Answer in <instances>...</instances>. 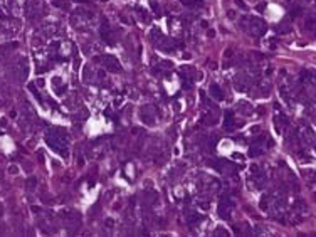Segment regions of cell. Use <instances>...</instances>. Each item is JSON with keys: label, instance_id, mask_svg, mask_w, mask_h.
<instances>
[{"label": "cell", "instance_id": "6da1fadb", "mask_svg": "<svg viewBox=\"0 0 316 237\" xmlns=\"http://www.w3.org/2000/svg\"><path fill=\"white\" fill-rule=\"evenodd\" d=\"M47 141V145L50 146L52 151H56V153H59L62 157H67V135L59 128H54L50 131V135L46 138Z\"/></svg>", "mask_w": 316, "mask_h": 237}, {"label": "cell", "instance_id": "7a4b0ae2", "mask_svg": "<svg viewBox=\"0 0 316 237\" xmlns=\"http://www.w3.org/2000/svg\"><path fill=\"white\" fill-rule=\"evenodd\" d=\"M240 27L247 32H251L252 35H262V34H266V24L262 22L261 19H257V17H242L240 19Z\"/></svg>", "mask_w": 316, "mask_h": 237}, {"label": "cell", "instance_id": "3957f363", "mask_svg": "<svg viewBox=\"0 0 316 237\" xmlns=\"http://www.w3.org/2000/svg\"><path fill=\"white\" fill-rule=\"evenodd\" d=\"M94 62H101L104 66V69L111 71V72H119L121 71V66L116 57L113 56H101V57H94Z\"/></svg>", "mask_w": 316, "mask_h": 237}, {"label": "cell", "instance_id": "277c9868", "mask_svg": "<svg viewBox=\"0 0 316 237\" xmlns=\"http://www.w3.org/2000/svg\"><path fill=\"white\" fill-rule=\"evenodd\" d=\"M101 37H103V40L106 42V44H109V46H113L116 40H114V35H113V32H111V27H109V24L106 22V20H103V24H101Z\"/></svg>", "mask_w": 316, "mask_h": 237}, {"label": "cell", "instance_id": "5b68a950", "mask_svg": "<svg viewBox=\"0 0 316 237\" xmlns=\"http://www.w3.org/2000/svg\"><path fill=\"white\" fill-rule=\"evenodd\" d=\"M24 9H25V15H27L29 19H34V17L39 14L40 7H39V2H37V0H27Z\"/></svg>", "mask_w": 316, "mask_h": 237}, {"label": "cell", "instance_id": "8992f818", "mask_svg": "<svg viewBox=\"0 0 316 237\" xmlns=\"http://www.w3.org/2000/svg\"><path fill=\"white\" fill-rule=\"evenodd\" d=\"M140 118L145 125L148 126H155V118L151 116V109H148V106H143V109L140 111Z\"/></svg>", "mask_w": 316, "mask_h": 237}, {"label": "cell", "instance_id": "52a82bcc", "mask_svg": "<svg viewBox=\"0 0 316 237\" xmlns=\"http://www.w3.org/2000/svg\"><path fill=\"white\" fill-rule=\"evenodd\" d=\"M19 79H27V74H29V64H27V59L25 57H22L19 59Z\"/></svg>", "mask_w": 316, "mask_h": 237}, {"label": "cell", "instance_id": "ba28073f", "mask_svg": "<svg viewBox=\"0 0 316 237\" xmlns=\"http://www.w3.org/2000/svg\"><path fill=\"white\" fill-rule=\"evenodd\" d=\"M208 93H210V96H212V98L217 99V101H222V99H224V91L220 89V86H219V84H210Z\"/></svg>", "mask_w": 316, "mask_h": 237}, {"label": "cell", "instance_id": "9c48e42d", "mask_svg": "<svg viewBox=\"0 0 316 237\" xmlns=\"http://www.w3.org/2000/svg\"><path fill=\"white\" fill-rule=\"evenodd\" d=\"M217 114H219V109L217 108H210L207 114H204V121L207 125H215L217 123Z\"/></svg>", "mask_w": 316, "mask_h": 237}, {"label": "cell", "instance_id": "30bf717a", "mask_svg": "<svg viewBox=\"0 0 316 237\" xmlns=\"http://www.w3.org/2000/svg\"><path fill=\"white\" fill-rule=\"evenodd\" d=\"M224 119H225V129H227V131H232V129L236 128V123H234V113H232V111H225Z\"/></svg>", "mask_w": 316, "mask_h": 237}, {"label": "cell", "instance_id": "8fae6325", "mask_svg": "<svg viewBox=\"0 0 316 237\" xmlns=\"http://www.w3.org/2000/svg\"><path fill=\"white\" fill-rule=\"evenodd\" d=\"M180 3L182 5H185V7H202L204 5V0H180Z\"/></svg>", "mask_w": 316, "mask_h": 237}, {"label": "cell", "instance_id": "7c38bea8", "mask_svg": "<svg viewBox=\"0 0 316 237\" xmlns=\"http://www.w3.org/2000/svg\"><path fill=\"white\" fill-rule=\"evenodd\" d=\"M187 222L190 225H195L197 222H200V215L195 212H187Z\"/></svg>", "mask_w": 316, "mask_h": 237}, {"label": "cell", "instance_id": "4fadbf2b", "mask_svg": "<svg viewBox=\"0 0 316 237\" xmlns=\"http://www.w3.org/2000/svg\"><path fill=\"white\" fill-rule=\"evenodd\" d=\"M150 39L153 40V42H158V40H161V39H163V34H161V30L155 27V29L150 32Z\"/></svg>", "mask_w": 316, "mask_h": 237}, {"label": "cell", "instance_id": "5bb4252c", "mask_svg": "<svg viewBox=\"0 0 316 237\" xmlns=\"http://www.w3.org/2000/svg\"><path fill=\"white\" fill-rule=\"evenodd\" d=\"M219 215L222 219H230V210L227 208V205H224V204L219 205Z\"/></svg>", "mask_w": 316, "mask_h": 237}, {"label": "cell", "instance_id": "9a60e30c", "mask_svg": "<svg viewBox=\"0 0 316 237\" xmlns=\"http://www.w3.org/2000/svg\"><path fill=\"white\" fill-rule=\"evenodd\" d=\"M25 187H27V190H35L37 188V178L35 177H29L27 178V182H25Z\"/></svg>", "mask_w": 316, "mask_h": 237}, {"label": "cell", "instance_id": "2e32d148", "mask_svg": "<svg viewBox=\"0 0 316 237\" xmlns=\"http://www.w3.org/2000/svg\"><path fill=\"white\" fill-rule=\"evenodd\" d=\"M17 47V42H10V44H5V46H0V54H5L9 52L10 49H15Z\"/></svg>", "mask_w": 316, "mask_h": 237}, {"label": "cell", "instance_id": "e0dca14e", "mask_svg": "<svg viewBox=\"0 0 316 237\" xmlns=\"http://www.w3.org/2000/svg\"><path fill=\"white\" fill-rule=\"evenodd\" d=\"M50 82H52V88H54V89L59 88V86H62V79H61L59 76H54V78L50 79Z\"/></svg>", "mask_w": 316, "mask_h": 237}, {"label": "cell", "instance_id": "ac0fdd59", "mask_svg": "<svg viewBox=\"0 0 316 237\" xmlns=\"http://www.w3.org/2000/svg\"><path fill=\"white\" fill-rule=\"evenodd\" d=\"M261 153H262V151L259 150V146H251V150H249V155H251V157H259Z\"/></svg>", "mask_w": 316, "mask_h": 237}, {"label": "cell", "instance_id": "d6986e66", "mask_svg": "<svg viewBox=\"0 0 316 237\" xmlns=\"http://www.w3.org/2000/svg\"><path fill=\"white\" fill-rule=\"evenodd\" d=\"M259 207L262 208V210H269V207H267V195H264V197L261 198V204H259Z\"/></svg>", "mask_w": 316, "mask_h": 237}, {"label": "cell", "instance_id": "ffe728a7", "mask_svg": "<svg viewBox=\"0 0 316 237\" xmlns=\"http://www.w3.org/2000/svg\"><path fill=\"white\" fill-rule=\"evenodd\" d=\"M150 5H151L153 12H155L157 15H160V9H158V2H157V0H150Z\"/></svg>", "mask_w": 316, "mask_h": 237}, {"label": "cell", "instance_id": "44dd1931", "mask_svg": "<svg viewBox=\"0 0 316 237\" xmlns=\"http://www.w3.org/2000/svg\"><path fill=\"white\" fill-rule=\"evenodd\" d=\"M67 91V86L66 84H62V86H59V88H56V93H57V96H64V93Z\"/></svg>", "mask_w": 316, "mask_h": 237}, {"label": "cell", "instance_id": "7402d4cb", "mask_svg": "<svg viewBox=\"0 0 316 237\" xmlns=\"http://www.w3.org/2000/svg\"><path fill=\"white\" fill-rule=\"evenodd\" d=\"M29 89L32 91V93H34V94H35V98H37V101H40V103H42V96H40L39 93H37V89H35V86H34V84H30V86H29Z\"/></svg>", "mask_w": 316, "mask_h": 237}, {"label": "cell", "instance_id": "603a6c76", "mask_svg": "<svg viewBox=\"0 0 316 237\" xmlns=\"http://www.w3.org/2000/svg\"><path fill=\"white\" fill-rule=\"evenodd\" d=\"M236 3H237V7H240L242 10H247V5H246V2H242V0H236Z\"/></svg>", "mask_w": 316, "mask_h": 237}, {"label": "cell", "instance_id": "cb8c5ba5", "mask_svg": "<svg viewBox=\"0 0 316 237\" xmlns=\"http://www.w3.org/2000/svg\"><path fill=\"white\" fill-rule=\"evenodd\" d=\"M9 173H12V175H17V173H19V168L15 167V165H12V167L9 168Z\"/></svg>", "mask_w": 316, "mask_h": 237}, {"label": "cell", "instance_id": "d4e9b609", "mask_svg": "<svg viewBox=\"0 0 316 237\" xmlns=\"http://www.w3.org/2000/svg\"><path fill=\"white\" fill-rule=\"evenodd\" d=\"M161 66H165V69H168V67H172V62H170V61H161V62H160V67H161Z\"/></svg>", "mask_w": 316, "mask_h": 237}, {"label": "cell", "instance_id": "484cf974", "mask_svg": "<svg viewBox=\"0 0 316 237\" xmlns=\"http://www.w3.org/2000/svg\"><path fill=\"white\" fill-rule=\"evenodd\" d=\"M44 84H46V82H44V79H42V78H39L37 81H35V86H37V88H44Z\"/></svg>", "mask_w": 316, "mask_h": 237}, {"label": "cell", "instance_id": "4316f807", "mask_svg": "<svg viewBox=\"0 0 316 237\" xmlns=\"http://www.w3.org/2000/svg\"><path fill=\"white\" fill-rule=\"evenodd\" d=\"M217 229H219V230L215 232V236H227V232L224 230V227H217Z\"/></svg>", "mask_w": 316, "mask_h": 237}, {"label": "cell", "instance_id": "83f0119b", "mask_svg": "<svg viewBox=\"0 0 316 237\" xmlns=\"http://www.w3.org/2000/svg\"><path fill=\"white\" fill-rule=\"evenodd\" d=\"M299 12H301V7H298V9H294L293 12H291V17H298V15H299Z\"/></svg>", "mask_w": 316, "mask_h": 237}, {"label": "cell", "instance_id": "f1b7e54d", "mask_svg": "<svg viewBox=\"0 0 316 237\" xmlns=\"http://www.w3.org/2000/svg\"><path fill=\"white\" fill-rule=\"evenodd\" d=\"M198 207L204 208V210H207V208H208V204H205V202H204V204H202V202H198Z\"/></svg>", "mask_w": 316, "mask_h": 237}, {"label": "cell", "instance_id": "f546056e", "mask_svg": "<svg viewBox=\"0 0 316 237\" xmlns=\"http://www.w3.org/2000/svg\"><path fill=\"white\" fill-rule=\"evenodd\" d=\"M227 17H229V19H236V12H234V10H229Z\"/></svg>", "mask_w": 316, "mask_h": 237}, {"label": "cell", "instance_id": "4dcf8cb0", "mask_svg": "<svg viewBox=\"0 0 316 237\" xmlns=\"http://www.w3.org/2000/svg\"><path fill=\"white\" fill-rule=\"evenodd\" d=\"M232 158H237V160H244V155H240V153H234Z\"/></svg>", "mask_w": 316, "mask_h": 237}, {"label": "cell", "instance_id": "1f68e13d", "mask_svg": "<svg viewBox=\"0 0 316 237\" xmlns=\"http://www.w3.org/2000/svg\"><path fill=\"white\" fill-rule=\"evenodd\" d=\"M264 9H266V3H259V5H257V10H259V12H262Z\"/></svg>", "mask_w": 316, "mask_h": 237}, {"label": "cell", "instance_id": "d6a6232c", "mask_svg": "<svg viewBox=\"0 0 316 237\" xmlns=\"http://www.w3.org/2000/svg\"><path fill=\"white\" fill-rule=\"evenodd\" d=\"M313 24H315V22H313V19H311V20H308V22H306L308 29H311V30H313Z\"/></svg>", "mask_w": 316, "mask_h": 237}, {"label": "cell", "instance_id": "836d02e7", "mask_svg": "<svg viewBox=\"0 0 316 237\" xmlns=\"http://www.w3.org/2000/svg\"><path fill=\"white\" fill-rule=\"evenodd\" d=\"M225 57H232V49H227V50H225Z\"/></svg>", "mask_w": 316, "mask_h": 237}, {"label": "cell", "instance_id": "e575fe53", "mask_svg": "<svg viewBox=\"0 0 316 237\" xmlns=\"http://www.w3.org/2000/svg\"><path fill=\"white\" fill-rule=\"evenodd\" d=\"M113 224H114L113 219H108V220H106V225H109V227H113Z\"/></svg>", "mask_w": 316, "mask_h": 237}, {"label": "cell", "instance_id": "d590c367", "mask_svg": "<svg viewBox=\"0 0 316 237\" xmlns=\"http://www.w3.org/2000/svg\"><path fill=\"white\" fill-rule=\"evenodd\" d=\"M32 212H34V214H39V212H40V208L34 205V207H32Z\"/></svg>", "mask_w": 316, "mask_h": 237}, {"label": "cell", "instance_id": "8d00e7d4", "mask_svg": "<svg viewBox=\"0 0 316 237\" xmlns=\"http://www.w3.org/2000/svg\"><path fill=\"white\" fill-rule=\"evenodd\" d=\"M0 125H2V126H7V119L2 118V119H0Z\"/></svg>", "mask_w": 316, "mask_h": 237}, {"label": "cell", "instance_id": "74e56055", "mask_svg": "<svg viewBox=\"0 0 316 237\" xmlns=\"http://www.w3.org/2000/svg\"><path fill=\"white\" fill-rule=\"evenodd\" d=\"M200 25H202V27H207L208 22H207V20H202V22H200Z\"/></svg>", "mask_w": 316, "mask_h": 237}, {"label": "cell", "instance_id": "f35d334b", "mask_svg": "<svg viewBox=\"0 0 316 237\" xmlns=\"http://www.w3.org/2000/svg\"><path fill=\"white\" fill-rule=\"evenodd\" d=\"M207 35H208V37H214V35H215V32H214V30H208Z\"/></svg>", "mask_w": 316, "mask_h": 237}, {"label": "cell", "instance_id": "ab89813d", "mask_svg": "<svg viewBox=\"0 0 316 237\" xmlns=\"http://www.w3.org/2000/svg\"><path fill=\"white\" fill-rule=\"evenodd\" d=\"M74 2H78V3H88V2H91V0H74Z\"/></svg>", "mask_w": 316, "mask_h": 237}, {"label": "cell", "instance_id": "60d3db41", "mask_svg": "<svg viewBox=\"0 0 316 237\" xmlns=\"http://www.w3.org/2000/svg\"><path fill=\"white\" fill-rule=\"evenodd\" d=\"M98 76L99 78H104V71H98Z\"/></svg>", "mask_w": 316, "mask_h": 237}, {"label": "cell", "instance_id": "b9f144b4", "mask_svg": "<svg viewBox=\"0 0 316 237\" xmlns=\"http://www.w3.org/2000/svg\"><path fill=\"white\" fill-rule=\"evenodd\" d=\"M3 215V207H2V204H0V217Z\"/></svg>", "mask_w": 316, "mask_h": 237}]
</instances>
